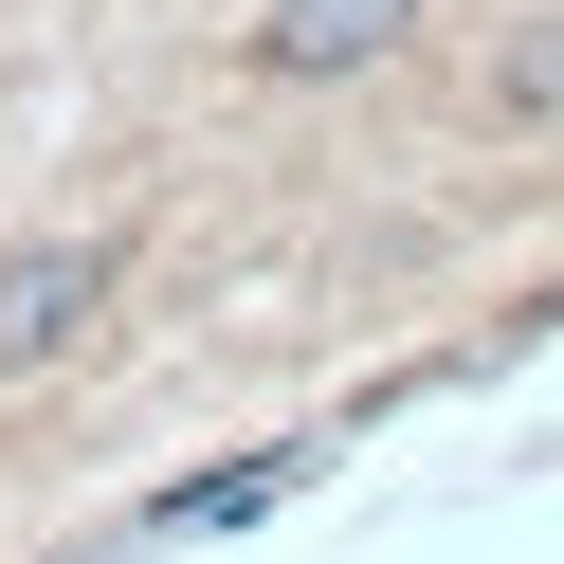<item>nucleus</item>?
<instances>
[{
  "label": "nucleus",
  "mask_w": 564,
  "mask_h": 564,
  "mask_svg": "<svg viewBox=\"0 0 564 564\" xmlns=\"http://www.w3.org/2000/svg\"><path fill=\"white\" fill-rule=\"evenodd\" d=\"M401 37H419V0H273L256 74L273 91H328V74H365V55H401Z\"/></svg>",
  "instance_id": "f257e3e1"
},
{
  "label": "nucleus",
  "mask_w": 564,
  "mask_h": 564,
  "mask_svg": "<svg viewBox=\"0 0 564 564\" xmlns=\"http://www.w3.org/2000/svg\"><path fill=\"white\" fill-rule=\"evenodd\" d=\"M91 310H110V256H91V237H37V256H0V382H19V365H55Z\"/></svg>",
  "instance_id": "f03ea898"
},
{
  "label": "nucleus",
  "mask_w": 564,
  "mask_h": 564,
  "mask_svg": "<svg viewBox=\"0 0 564 564\" xmlns=\"http://www.w3.org/2000/svg\"><path fill=\"white\" fill-rule=\"evenodd\" d=\"M491 110H564V19H528V37L491 55Z\"/></svg>",
  "instance_id": "7ed1b4c3"
}]
</instances>
